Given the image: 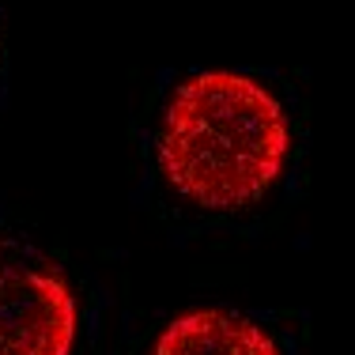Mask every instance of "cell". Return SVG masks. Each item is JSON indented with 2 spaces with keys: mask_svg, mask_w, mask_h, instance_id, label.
Masks as SVG:
<instances>
[{
  "mask_svg": "<svg viewBox=\"0 0 355 355\" xmlns=\"http://www.w3.org/2000/svg\"><path fill=\"white\" fill-rule=\"evenodd\" d=\"M291 121L280 98L246 72L205 69L171 91L155 132L166 185L208 212H239L284 174Z\"/></svg>",
  "mask_w": 355,
  "mask_h": 355,
  "instance_id": "cell-1",
  "label": "cell"
},
{
  "mask_svg": "<svg viewBox=\"0 0 355 355\" xmlns=\"http://www.w3.org/2000/svg\"><path fill=\"white\" fill-rule=\"evenodd\" d=\"M155 355H280L257 321L234 310H189L163 329Z\"/></svg>",
  "mask_w": 355,
  "mask_h": 355,
  "instance_id": "cell-3",
  "label": "cell"
},
{
  "mask_svg": "<svg viewBox=\"0 0 355 355\" xmlns=\"http://www.w3.org/2000/svg\"><path fill=\"white\" fill-rule=\"evenodd\" d=\"M76 295L53 265L0 239V355H72Z\"/></svg>",
  "mask_w": 355,
  "mask_h": 355,
  "instance_id": "cell-2",
  "label": "cell"
}]
</instances>
